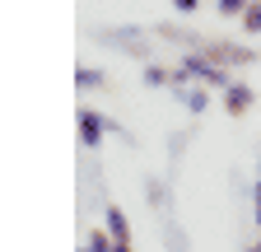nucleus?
Here are the masks:
<instances>
[{
	"instance_id": "obj_2",
	"label": "nucleus",
	"mask_w": 261,
	"mask_h": 252,
	"mask_svg": "<svg viewBox=\"0 0 261 252\" xmlns=\"http://www.w3.org/2000/svg\"><path fill=\"white\" fill-rule=\"evenodd\" d=\"M243 103H247V89H243V84H238V89L228 84V108H233V112H243Z\"/></svg>"
},
{
	"instance_id": "obj_4",
	"label": "nucleus",
	"mask_w": 261,
	"mask_h": 252,
	"mask_svg": "<svg viewBox=\"0 0 261 252\" xmlns=\"http://www.w3.org/2000/svg\"><path fill=\"white\" fill-rule=\"evenodd\" d=\"M247 28H252V33H256V28H261V5H256V10L247 14Z\"/></svg>"
},
{
	"instance_id": "obj_3",
	"label": "nucleus",
	"mask_w": 261,
	"mask_h": 252,
	"mask_svg": "<svg viewBox=\"0 0 261 252\" xmlns=\"http://www.w3.org/2000/svg\"><path fill=\"white\" fill-rule=\"evenodd\" d=\"M243 5H247V0H219V10H224V14H238Z\"/></svg>"
},
{
	"instance_id": "obj_5",
	"label": "nucleus",
	"mask_w": 261,
	"mask_h": 252,
	"mask_svg": "<svg viewBox=\"0 0 261 252\" xmlns=\"http://www.w3.org/2000/svg\"><path fill=\"white\" fill-rule=\"evenodd\" d=\"M177 10H196V0H177Z\"/></svg>"
},
{
	"instance_id": "obj_1",
	"label": "nucleus",
	"mask_w": 261,
	"mask_h": 252,
	"mask_svg": "<svg viewBox=\"0 0 261 252\" xmlns=\"http://www.w3.org/2000/svg\"><path fill=\"white\" fill-rule=\"evenodd\" d=\"M80 136H84L89 145H98V117H93V112H84V117H80Z\"/></svg>"
}]
</instances>
